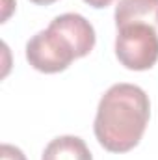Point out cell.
Here are the masks:
<instances>
[{
	"label": "cell",
	"instance_id": "obj_3",
	"mask_svg": "<svg viewBox=\"0 0 158 160\" xmlns=\"http://www.w3.org/2000/svg\"><path fill=\"white\" fill-rule=\"evenodd\" d=\"M26 60L34 69L50 75L65 71L77 60V52L62 32L48 26L26 43Z\"/></svg>",
	"mask_w": 158,
	"mask_h": 160
},
{
	"label": "cell",
	"instance_id": "obj_8",
	"mask_svg": "<svg viewBox=\"0 0 158 160\" xmlns=\"http://www.w3.org/2000/svg\"><path fill=\"white\" fill-rule=\"evenodd\" d=\"M86 4H89L91 8H95V9H101V8H106V6H110L114 0H84Z\"/></svg>",
	"mask_w": 158,
	"mask_h": 160
},
{
	"label": "cell",
	"instance_id": "obj_5",
	"mask_svg": "<svg viewBox=\"0 0 158 160\" xmlns=\"http://www.w3.org/2000/svg\"><path fill=\"white\" fill-rule=\"evenodd\" d=\"M41 160H93V157L82 138L58 136L45 147Z\"/></svg>",
	"mask_w": 158,
	"mask_h": 160
},
{
	"label": "cell",
	"instance_id": "obj_4",
	"mask_svg": "<svg viewBox=\"0 0 158 160\" xmlns=\"http://www.w3.org/2000/svg\"><path fill=\"white\" fill-rule=\"evenodd\" d=\"M48 26L56 28L69 39V43L73 45V48L77 52V58L87 56L95 47V30H93L91 22L78 13L58 15Z\"/></svg>",
	"mask_w": 158,
	"mask_h": 160
},
{
	"label": "cell",
	"instance_id": "obj_10",
	"mask_svg": "<svg viewBox=\"0 0 158 160\" xmlns=\"http://www.w3.org/2000/svg\"><path fill=\"white\" fill-rule=\"evenodd\" d=\"M156 21H158V11H156Z\"/></svg>",
	"mask_w": 158,
	"mask_h": 160
},
{
	"label": "cell",
	"instance_id": "obj_9",
	"mask_svg": "<svg viewBox=\"0 0 158 160\" xmlns=\"http://www.w3.org/2000/svg\"><path fill=\"white\" fill-rule=\"evenodd\" d=\"M30 2H34V4H37V6H50V4H54L56 0H30Z\"/></svg>",
	"mask_w": 158,
	"mask_h": 160
},
{
	"label": "cell",
	"instance_id": "obj_7",
	"mask_svg": "<svg viewBox=\"0 0 158 160\" xmlns=\"http://www.w3.org/2000/svg\"><path fill=\"white\" fill-rule=\"evenodd\" d=\"M0 160H26V157H24V153L19 147L4 143L0 147Z\"/></svg>",
	"mask_w": 158,
	"mask_h": 160
},
{
	"label": "cell",
	"instance_id": "obj_6",
	"mask_svg": "<svg viewBox=\"0 0 158 160\" xmlns=\"http://www.w3.org/2000/svg\"><path fill=\"white\" fill-rule=\"evenodd\" d=\"M158 11V0H119L116 6V24L123 28L126 24L143 22L145 17H151Z\"/></svg>",
	"mask_w": 158,
	"mask_h": 160
},
{
	"label": "cell",
	"instance_id": "obj_1",
	"mask_svg": "<svg viewBox=\"0 0 158 160\" xmlns=\"http://www.w3.org/2000/svg\"><path fill=\"white\" fill-rule=\"evenodd\" d=\"M151 118L147 93L134 84H114L101 99L95 116V138L110 153L134 149Z\"/></svg>",
	"mask_w": 158,
	"mask_h": 160
},
{
	"label": "cell",
	"instance_id": "obj_2",
	"mask_svg": "<svg viewBox=\"0 0 158 160\" xmlns=\"http://www.w3.org/2000/svg\"><path fill=\"white\" fill-rule=\"evenodd\" d=\"M116 56L130 71H147L158 62V34L149 22H134L119 28Z\"/></svg>",
	"mask_w": 158,
	"mask_h": 160
}]
</instances>
